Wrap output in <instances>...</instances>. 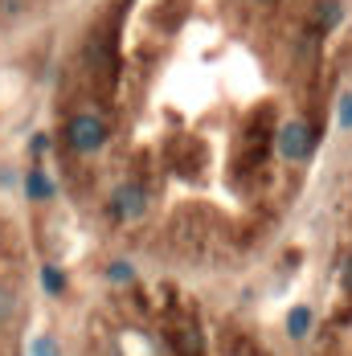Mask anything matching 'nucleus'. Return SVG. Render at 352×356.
<instances>
[{
    "label": "nucleus",
    "instance_id": "obj_11",
    "mask_svg": "<svg viewBox=\"0 0 352 356\" xmlns=\"http://www.w3.org/2000/svg\"><path fill=\"white\" fill-rule=\"evenodd\" d=\"M340 279H344V286H349V291H352V258H349V262H344V266H340Z\"/></svg>",
    "mask_w": 352,
    "mask_h": 356
},
{
    "label": "nucleus",
    "instance_id": "obj_3",
    "mask_svg": "<svg viewBox=\"0 0 352 356\" xmlns=\"http://www.w3.org/2000/svg\"><path fill=\"white\" fill-rule=\"evenodd\" d=\"M147 213V193H143L140 184H119L115 193H111V217H119V221H140Z\"/></svg>",
    "mask_w": 352,
    "mask_h": 356
},
{
    "label": "nucleus",
    "instance_id": "obj_5",
    "mask_svg": "<svg viewBox=\"0 0 352 356\" xmlns=\"http://www.w3.org/2000/svg\"><path fill=\"white\" fill-rule=\"evenodd\" d=\"M25 193H29V201H49V197H54V180L45 177L41 168H29V177H25Z\"/></svg>",
    "mask_w": 352,
    "mask_h": 356
},
{
    "label": "nucleus",
    "instance_id": "obj_6",
    "mask_svg": "<svg viewBox=\"0 0 352 356\" xmlns=\"http://www.w3.org/2000/svg\"><path fill=\"white\" fill-rule=\"evenodd\" d=\"M344 21V4L340 0H319V29H336Z\"/></svg>",
    "mask_w": 352,
    "mask_h": 356
},
{
    "label": "nucleus",
    "instance_id": "obj_7",
    "mask_svg": "<svg viewBox=\"0 0 352 356\" xmlns=\"http://www.w3.org/2000/svg\"><path fill=\"white\" fill-rule=\"evenodd\" d=\"M41 286H45L49 295H66V275H62V266L45 262V266H41Z\"/></svg>",
    "mask_w": 352,
    "mask_h": 356
},
{
    "label": "nucleus",
    "instance_id": "obj_2",
    "mask_svg": "<svg viewBox=\"0 0 352 356\" xmlns=\"http://www.w3.org/2000/svg\"><path fill=\"white\" fill-rule=\"evenodd\" d=\"M66 140H70L74 152H99L106 143V123L99 115H90V111H82V115H74L70 123H66Z\"/></svg>",
    "mask_w": 352,
    "mask_h": 356
},
{
    "label": "nucleus",
    "instance_id": "obj_12",
    "mask_svg": "<svg viewBox=\"0 0 352 356\" xmlns=\"http://www.w3.org/2000/svg\"><path fill=\"white\" fill-rule=\"evenodd\" d=\"M33 152H49V136H33Z\"/></svg>",
    "mask_w": 352,
    "mask_h": 356
},
{
    "label": "nucleus",
    "instance_id": "obj_9",
    "mask_svg": "<svg viewBox=\"0 0 352 356\" xmlns=\"http://www.w3.org/2000/svg\"><path fill=\"white\" fill-rule=\"evenodd\" d=\"M106 279H111V283H131L136 270H131V262H111V266H106Z\"/></svg>",
    "mask_w": 352,
    "mask_h": 356
},
{
    "label": "nucleus",
    "instance_id": "obj_4",
    "mask_svg": "<svg viewBox=\"0 0 352 356\" xmlns=\"http://www.w3.org/2000/svg\"><path fill=\"white\" fill-rule=\"evenodd\" d=\"M316 332V312L312 307H291V316H287V336L291 340H307Z\"/></svg>",
    "mask_w": 352,
    "mask_h": 356
},
{
    "label": "nucleus",
    "instance_id": "obj_10",
    "mask_svg": "<svg viewBox=\"0 0 352 356\" xmlns=\"http://www.w3.org/2000/svg\"><path fill=\"white\" fill-rule=\"evenodd\" d=\"M336 119H340V127H352V95H340V103H336Z\"/></svg>",
    "mask_w": 352,
    "mask_h": 356
},
{
    "label": "nucleus",
    "instance_id": "obj_1",
    "mask_svg": "<svg viewBox=\"0 0 352 356\" xmlns=\"http://www.w3.org/2000/svg\"><path fill=\"white\" fill-rule=\"evenodd\" d=\"M275 147H279L282 160L299 164V160L312 156V147H316V131H312L303 119H287V123L279 127V136H275Z\"/></svg>",
    "mask_w": 352,
    "mask_h": 356
},
{
    "label": "nucleus",
    "instance_id": "obj_8",
    "mask_svg": "<svg viewBox=\"0 0 352 356\" xmlns=\"http://www.w3.org/2000/svg\"><path fill=\"white\" fill-rule=\"evenodd\" d=\"M29 356H62V344H58L54 336H33V344H29Z\"/></svg>",
    "mask_w": 352,
    "mask_h": 356
}]
</instances>
